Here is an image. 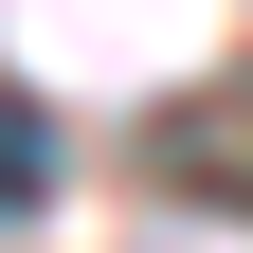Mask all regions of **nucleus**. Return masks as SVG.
I'll list each match as a JSON object with an SVG mask.
<instances>
[{
    "label": "nucleus",
    "mask_w": 253,
    "mask_h": 253,
    "mask_svg": "<svg viewBox=\"0 0 253 253\" xmlns=\"http://www.w3.org/2000/svg\"><path fill=\"white\" fill-rule=\"evenodd\" d=\"M126 181L163 217H253V54L199 73V90H163V109L126 126Z\"/></svg>",
    "instance_id": "obj_1"
},
{
    "label": "nucleus",
    "mask_w": 253,
    "mask_h": 253,
    "mask_svg": "<svg viewBox=\"0 0 253 253\" xmlns=\"http://www.w3.org/2000/svg\"><path fill=\"white\" fill-rule=\"evenodd\" d=\"M18 199H37V126H0V217H18Z\"/></svg>",
    "instance_id": "obj_2"
}]
</instances>
